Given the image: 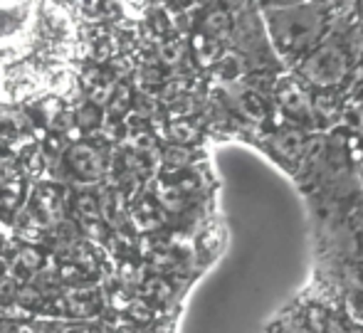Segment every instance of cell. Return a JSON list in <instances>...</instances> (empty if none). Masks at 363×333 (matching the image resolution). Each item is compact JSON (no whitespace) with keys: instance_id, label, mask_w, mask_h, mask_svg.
Returning a JSON list of instances; mask_svg holds the SVG:
<instances>
[{"instance_id":"1","label":"cell","mask_w":363,"mask_h":333,"mask_svg":"<svg viewBox=\"0 0 363 333\" xmlns=\"http://www.w3.org/2000/svg\"><path fill=\"white\" fill-rule=\"evenodd\" d=\"M262 18L274 50L284 60H304L321 43L326 30L324 5L316 0L264 5Z\"/></svg>"},{"instance_id":"2","label":"cell","mask_w":363,"mask_h":333,"mask_svg":"<svg viewBox=\"0 0 363 333\" xmlns=\"http://www.w3.org/2000/svg\"><path fill=\"white\" fill-rule=\"evenodd\" d=\"M109 171L104 146L94 143L91 138L67 146L62 158L57 161V168H52V178L69 186H101L104 176Z\"/></svg>"},{"instance_id":"3","label":"cell","mask_w":363,"mask_h":333,"mask_svg":"<svg viewBox=\"0 0 363 333\" xmlns=\"http://www.w3.org/2000/svg\"><path fill=\"white\" fill-rule=\"evenodd\" d=\"M351 69L349 47L339 40H324L319 43L304 60H301L299 74L304 81L314 86H334L344 81Z\"/></svg>"},{"instance_id":"4","label":"cell","mask_w":363,"mask_h":333,"mask_svg":"<svg viewBox=\"0 0 363 333\" xmlns=\"http://www.w3.org/2000/svg\"><path fill=\"white\" fill-rule=\"evenodd\" d=\"M25 208H28L45 227H50V225H55L57 220L69 218V213H72V186L57 181V178H52V181H35L33 186H30Z\"/></svg>"},{"instance_id":"5","label":"cell","mask_w":363,"mask_h":333,"mask_svg":"<svg viewBox=\"0 0 363 333\" xmlns=\"http://www.w3.org/2000/svg\"><path fill=\"white\" fill-rule=\"evenodd\" d=\"M233 43L238 52L242 55L247 62H274V45L269 40L267 25L264 18L257 15L255 10H240V18L235 20L233 28Z\"/></svg>"},{"instance_id":"6","label":"cell","mask_w":363,"mask_h":333,"mask_svg":"<svg viewBox=\"0 0 363 333\" xmlns=\"http://www.w3.org/2000/svg\"><path fill=\"white\" fill-rule=\"evenodd\" d=\"M52 254L43 247V244H35V242H23L15 254L8 259L10 264V271L18 276L20 281H30L40 274L50 262H52Z\"/></svg>"},{"instance_id":"7","label":"cell","mask_w":363,"mask_h":333,"mask_svg":"<svg viewBox=\"0 0 363 333\" xmlns=\"http://www.w3.org/2000/svg\"><path fill=\"white\" fill-rule=\"evenodd\" d=\"M50 296L45 294L43 289H40L35 281H23V286H20V294H18V306L23 311H28V314L33 316H40L45 309V304H48Z\"/></svg>"},{"instance_id":"8","label":"cell","mask_w":363,"mask_h":333,"mask_svg":"<svg viewBox=\"0 0 363 333\" xmlns=\"http://www.w3.org/2000/svg\"><path fill=\"white\" fill-rule=\"evenodd\" d=\"M279 104H282L291 116H306V119H309V114H311L309 99H306V94L294 84V81L282 89V94H279Z\"/></svg>"},{"instance_id":"9","label":"cell","mask_w":363,"mask_h":333,"mask_svg":"<svg viewBox=\"0 0 363 333\" xmlns=\"http://www.w3.org/2000/svg\"><path fill=\"white\" fill-rule=\"evenodd\" d=\"M274 148L287 161H299L304 156V136L299 131H282L274 138Z\"/></svg>"},{"instance_id":"10","label":"cell","mask_w":363,"mask_h":333,"mask_svg":"<svg viewBox=\"0 0 363 333\" xmlns=\"http://www.w3.org/2000/svg\"><path fill=\"white\" fill-rule=\"evenodd\" d=\"M20 244H23V242H20L18 232H15V227H13V218H5V215H0V257L10 259Z\"/></svg>"},{"instance_id":"11","label":"cell","mask_w":363,"mask_h":333,"mask_svg":"<svg viewBox=\"0 0 363 333\" xmlns=\"http://www.w3.org/2000/svg\"><path fill=\"white\" fill-rule=\"evenodd\" d=\"M20 286H23V281H20L13 271H8V274L0 279V309H13V306H18Z\"/></svg>"},{"instance_id":"12","label":"cell","mask_w":363,"mask_h":333,"mask_svg":"<svg viewBox=\"0 0 363 333\" xmlns=\"http://www.w3.org/2000/svg\"><path fill=\"white\" fill-rule=\"evenodd\" d=\"M74 119L82 131H94V129H99V124H101V109L94 106V101H89V104H84L77 111Z\"/></svg>"},{"instance_id":"13","label":"cell","mask_w":363,"mask_h":333,"mask_svg":"<svg viewBox=\"0 0 363 333\" xmlns=\"http://www.w3.org/2000/svg\"><path fill=\"white\" fill-rule=\"evenodd\" d=\"M89 321H77V319H50L48 333H89Z\"/></svg>"},{"instance_id":"14","label":"cell","mask_w":363,"mask_h":333,"mask_svg":"<svg viewBox=\"0 0 363 333\" xmlns=\"http://www.w3.org/2000/svg\"><path fill=\"white\" fill-rule=\"evenodd\" d=\"M48 329H50V319H45V316H28V319L15 321L10 333H48Z\"/></svg>"},{"instance_id":"15","label":"cell","mask_w":363,"mask_h":333,"mask_svg":"<svg viewBox=\"0 0 363 333\" xmlns=\"http://www.w3.org/2000/svg\"><path fill=\"white\" fill-rule=\"evenodd\" d=\"M89 333H116L114 329H111L109 324H106V321H94V324H91V329H89Z\"/></svg>"},{"instance_id":"16","label":"cell","mask_w":363,"mask_h":333,"mask_svg":"<svg viewBox=\"0 0 363 333\" xmlns=\"http://www.w3.org/2000/svg\"><path fill=\"white\" fill-rule=\"evenodd\" d=\"M8 271H10V264H8V259H3V257H0V279H3V276L8 274Z\"/></svg>"},{"instance_id":"17","label":"cell","mask_w":363,"mask_h":333,"mask_svg":"<svg viewBox=\"0 0 363 333\" xmlns=\"http://www.w3.org/2000/svg\"><path fill=\"white\" fill-rule=\"evenodd\" d=\"M240 3H245V0H223L220 5H225V8H240Z\"/></svg>"},{"instance_id":"18","label":"cell","mask_w":363,"mask_h":333,"mask_svg":"<svg viewBox=\"0 0 363 333\" xmlns=\"http://www.w3.org/2000/svg\"><path fill=\"white\" fill-rule=\"evenodd\" d=\"M284 3H296V0H264V5H284Z\"/></svg>"},{"instance_id":"19","label":"cell","mask_w":363,"mask_h":333,"mask_svg":"<svg viewBox=\"0 0 363 333\" xmlns=\"http://www.w3.org/2000/svg\"><path fill=\"white\" fill-rule=\"evenodd\" d=\"M361 121H363V111H361Z\"/></svg>"}]
</instances>
